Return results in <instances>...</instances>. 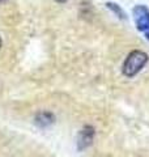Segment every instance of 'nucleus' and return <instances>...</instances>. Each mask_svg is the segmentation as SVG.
Instances as JSON below:
<instances>
[{
    "mask_svg": "<svg viewBox=\"0 0 149 157\" xmlns=\"http://www.w3.org/2000/svg\"><path fill=\"white\" fill-rule=\"evenodd\" d=\"M148 54L140 50H133L127 55L126 60L123 63L122 72L123 75H126L127 77H133L140 72L145 64L148 63Z\"/></svg>",
    "mask_w": 149,
    "mask_h": 157,
    "instance_id": "1",
    "label": "nucleus"
},
{
    "mask_svg": "<svg viewBox=\"0 0 149 157\" xmlns=\"http://www.w3.org/2000/svg\"><path fill=\"white\" fill-rule=\"evenodd\" d=\"M132 13L139 30L143 33L149 32V8L147 6H136Z\"/></svg>",
    "mask_w": 149,
    "mask_h": 157,
    "instance_id": "2",
    "label": "nucleus"
},
{
    "mask_svg": "<svg viewBox=\"0 0 149 157\" xmlns=\"http://www.w3.org/2000/svg\"><path fill=\"white\" fill-rule=\"evenodd\" d=\"M93 139H94V128L92 126H85L80 131V134H78V139H77L78 151H82V149L88 148V147L92 144Z\"/></svg>",
    "mask_w": 149,
    "mask_h": 157,
    "instance_id": "3",
    "label": "nucleus"
},
{
    "mask_svg": "<svg viewBox=\"0 0 149 157\" xmlns=\"http://www.w3.org/2000/svg\"><path fill=\"white\" fill-rule=\"evenodd\" d=\"M55 122V117L50 111H41L36 115V124L39 127H48Z\"/></svg>",
    "mask_w": 149,
    "mask_h": 157,
    "instance_id": "4",
    "label": "nucleus"
},
{
    "mask_svg": "<svg viewBox=\"0 0 149 157\" xmlns=\"http://www.w3.org/2000/svg\"><path fill=\"white\" fill-rule=\"evenodd\" d=\"M106 7L109 9H111V11L115 13L119 18H122V20L126 18V13H124V11L118 6V4H115V3H106Z\"/></svg>",
    "mask_w": 149,
    "mask_h": 157,
    "instance_id": "5",
    "label": "nucleus"
},
{
    "mask_svg": "<svg viewBox=\"0 0 149 157\" xmlns=\"http://www.w3.org/2000/svg\"><path fill=\"white\" fill-rule=\"evenodd\" d=\"M55 2H58V3H66L67 0H55Z\"/></svg>",
    "mask_w": 149,
    "mask_h": 157,
    "instance_id": "6",
    "label": "nucleus"
},
{
    "mask_svg": "<svg viewBox=\"0 0 149 157\" xmlns=\"http://www.w3.org/2000/svg\"><path fill=\"white\" fill-rule=\"evenodd\" d=\"M144 34H145V37H147V39H148V41H149V32H147V33H144Z\"/></svg>",
    "mask_w": 149,
    "mask_h": 157,
    "instance_id": "7",
    "label": "nucleus"
},
{
    "mask_svg": "<svg viewBox=\"0 0 149 157\" xmlns=\"http://www.w3.org/2000/svg\"><path fill=\"white\" fill-rule=\"evenodd\" d=\"M0 47H2V39H0Z\"/></svg>",
    "mask_w": 149,
    "mask_h": 157,
    "instance_id": "8",
    "label": "nucleus"
},
{
    "mask_svg": "<svg viewBox=\"0 0 149 157\" xmlns=\"http://www.w3.org/2000/svg\"><path fill=\"white\" fill-rule=\"evenodd\" d=\"M0 2H6V0H0Z\"/></svg>",
    "mask_w": 149,
    "mask_h": 157,
    "instance_id": "9",
    "label": "nucleus"
}]
</instances>
